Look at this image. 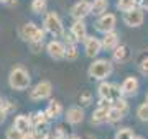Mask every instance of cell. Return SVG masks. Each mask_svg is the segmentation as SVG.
<instances>
[{
  "mask_svg": "<svg viewBox=\"0 0 148 139\" xmlns=\"http://www.w3.org/2000/svg\"><path fill=\"white\" fill-rule=\"evenodd\" d=\"M114 72V61L106 57H95L87 67V75L94 80H107Z\"/></svg>",
  "mask_w": 148,
  "mask_h": 139,
  "instance_id": "6da1fadb",
  "label": "cell"
},
{
  "mask_svg": "<svg viewBox=\"0 0 148 139\" xmlns=\"http://www.w3.org/2000/svg\"><path fill=\"white\" fill-rule=\"evenodd\" d=\"M30 84H32V75L23 65H13L10 69V74H8V85H10L12 90L16 92H25L30 88Z\"/></svg>",
  "mask_w": 148,
  "mask_h": 139,
  "instance_id": "7a4b0ae2",
  "label": "cell"
},
{
  "mask_svg": "<svg viewBox=\"0 0 148 139\" xmlns=\"http://www.w3.org/2000/svg\"><path fill=\"white\" fill-rule=\"evenodd\" d=\"M18 36L25 41V43H32V41H45L46 36V30L40 28L36 23L27 22L18 28Z\"/></svg>",
  "mask_w": 148,
  "mask_h": 139,
  "instance_id": "3957f363",
  "label": "cell"
},
{
  "mask_svg": "<svg viewBox=\"0 0 148 139\" xmlns=\"http://www.w3.org/2000/svg\"><path fill=\"white\" fill-rule=\"evenodd\" d=\"M43 28L53 38H63L64 31H66L63 20H61V16L56 11H46L45 13V16H43Z\"/></svg>",
  "mask_w": 148,
  "mask_h": 139,
  "instance_id": "277c9868",
  "label": "cell"
},
{
  "mask_svg": "<svg viewBox=\"0 0 148 139\" xmlns=\"http://www.w3.org/2000/svg\"><path fill=\"white\" fill-rule=\"evenodd\" d=\"M53 93V84L49 80H40L36 85H33L28 92V96L32 102H41V100H48L51 98Z\"/></svg>",
  "mask_w": 148,
  "mask_h": 139,
  "instance_id": "5b68a950",
  "label": "cell"
},
{
  "mask_svg": "<svg viewBox=\"0 0 148 139\" xmlns=\"http://www.w3.org/2000/svg\"><path fill=\"white\" fill-rule=\"evenodd\" d=\"M97 95H99V98H106V100H110V102L123 96L122 95V90H120V85L110 84V82H107V80H101V84L97 87Z\"/></svg>",
  "mask_w": 148,
  "mask_h": 139,
  "instance_id": "8992f818",
  "label": "cell"
},
{
  "mask_svg": "<svg viewBox=\"0 0 148 139\" xmlns=\"http://www.w3.org/2000/svg\"><path fill=\"white\" fill-rule=\"evenodd\" d=\"M122 20H123V23L128 28H140L143 25V22H145V10L138 5L135 8H132V10L123 11Z\"/></svg>",
  "mask_w": 148,
  "mask_h": 139,
  "instance_id": "52a82bcc",
  "label": "cell"
},
{
  "mask_svg": "<svg viewBox=\"0 0 148 139\" xmlns=\"http://www.w3.org/2000/svg\"><path fill=\"white\" fill-rule=\"evenodd\" d=\"M94 26H95V31L101 33V34H106V33L115 30V26H117V16H115V13H112V11H106L104 15L97 16Z\"/></svg>",
  "mask_w": 148,
  "mask_h": 139,
  "instance_id": "ba28073f",
  "label": "cell"
},
{
  "mask_svg": "<svg viewBox=\"0 0 148 139\" xmlns=\"http://www.w3.org/2000/svg\"><path fill=\"white\" fill-rule=\"evenodd\" d=\"M71 16L74 20H86L89 15H92V2L89 0H77L71 10H69Z\"/></svg>",
  "mask_w": 148,
  "mask_h": 139,
  "instance_id": "9c48e42d",
  "label": "cell"
},
{
  "mask_svg": "<svg viewBox=\"0 0 148 139\" xmlns=\"http://www.w3.org/2000/svg\"><path fill=\"white\" fill-rule=\"evenodd\" d=\"M45 51L53 61H63L66 57V44L61 39H51L49 43H46Z\"/></svg>",
  "mask_w": 148,
  "mask_h": 139,
  "instance_id": "30bf717a",
  "label": "cell"
},
{
  "mask_svg": "<svg viewBox=\"0 0 148 139\" xmlns=\"http://www.w3.org/2000/svg\"><path fill=\"white\" fill-rule=\"evenodd\" d=\"M82 44H84V53L89 59H95L102 51H104V48H102V39L94 36V34H89L87 39H86Z\"/></svg>",
  "mask_w": 148,
  "mask_h": 139,
  "instance_id": "8fae6325",
  "label": "cell"
},
{
  "mask_svg": "<svg viewBox=\"0 0 148 139\" xmlns=\"http://www.w3.org/2000/svg\"><path fill=\"white\" fill-rule=\"evenodd\" d=\"M86 118V113H84V107L81 105H74V107H69L64 113V119L66 123L71 124V126H77L84 121Z\"/></svg>",
  "mask_w": 148,
  "mask_h": 139,
  "instance_id": "7c38bea8",
  "label": "cell"
},
{
  "mask_svg": "<svg viewBox=\"0 0 148 139\" xmlns=\"http://www.w3.org/2000/svg\"><path fill=\"white\" fill-rule=\"evenodd\" d=\"M120 90L123 96H135L140 90V82H138L137 77L133 75H128L125 80L120 84Z\"/></svg>",
  "mask_w": 148,
  "mask_h": 139,
  "instance_id": "4fadbf2b",
  "label": "cell"
},
{
  "mask_svg": "<svg viewBox=\"0 0 148 139\" xmlns=\"http://www.w3.org/2000/svg\"><path fill=\"white\" fill-rule=\"evenodd\" d=\"M132 59V49L127 44H119L114 51H112V61L117 64H125Z\"/></svg>",
  "mask_w": 148,
  "mask_h": 139,
  "instance_id": "5bb4252c",
  "label": "cell"
},
{
  "mask_svg": "<svg viewBox=\"0 0 148 139\" xmlns=\"http://www.w3.org/2000/svg\"><path fill=\"white\" fill-rule=\"evenodd\" d=\"M101 39H102V48H104V51H114V49L120 44V34H119L115 30H112V31L102 34Z\"/></svg>",
  "mask_w": 148,
  "mask_h": 139,
  "instance_id": "9a60e30c",
  "label": "cell"
},
{
  "mask_svg": "<svg viewBox=\"0 0 148 139\" xmlns=\"http://www.w3.org/2000/svg\"><path fill=\"white\" fill-rule=\"evenodd\" d=\"M69 30L73 31V34L76 36V39H77L79 43H84L86 39H87V36H89V33H87V26H86L84 20H74Z\"/></svg>",
  "mask_w": 148,
  "mask_h": 139,
  "instance_id": "2e32d148",
  "label": "cell"
},
{
  "mask_svg": "<svg viewBox=\"0 0 148 139\" xmlns=\"http://www.w3.org/2000/svg\"><path fill=\"white\" fill-rule=\"evenodd\" d=\"M45 111H46L49 119H58V118L64 113V108H63V105H61V102L54 100V98H49V102H48Z\"/></svg>",
  "mask_w": 148,
  "mask_h": 139,
  "instance_id": "e0dca14e",
  "label": "cell"
},
{
  "mask_svg": "<svg viewBox=\"0 0 148 139\" xmlns=\"http://www.w3.org/2000/svg\"><path fill=\"white\" fill-rule=\"evenodd\" d=\"M32 121H33V128L36 131H46L48 124H49V118H48L46 111H35L32 115Z\"/></svg>",
  "mask_w": 148,
  "mask_h": 139,
  "instance_id": "ac0fdd59",
  "label": "cell"
},
{
  "mask_svg": "<svg viewBox=\"0 0 148 139\" xmlns=\"http://www.w3.org/2000/svg\"><path fill=\"white\" fill-rule=\"evenodd\" d=\"M13 126L16 129H20L21 133H27L33 128V121H32V115H16L13 119Z\"/></svg>",
  "mask_w": 148,
  "mask_h": 139,
  "instance_id": "d6986e66",
  "label": "cell"
},
{
  "mask_svg": "<svg viewBox=\"0 0 148 139\" xmlns=\"http://www.w3.org/2000/svg\"><path fill=\"white\" fill-rule=\"evenodd\" d=\"M107 115H109V108H102L97 107L90 115V123L94 126H102L107 123Z\"/></svg>",
  "mask_w": 148,
  "mask_h": 139,
  "instance_id": "ffe728a7",
  "label": "cell"
},
{
  "mask_svg": "<svg viewBox=\"0 0 148 139\" xmlns=\"http://www.w3.org/2000/svg\"><path fill=\"white\" fill-rule=\"evenodd\" d=\"M123 118H125V115H123V113H122L119 108H115L114 105L109 108V115H107V123H109V124H117V123H120Z\"/></svg>",
  "mask_w": 148,
  "mask_h": 139,
  "instance_id": "44dd1931",
  "label": "cell"
},
{
  "mask_svg": "<svg viewBox=\"0 0 148 139\" xmlns=\"http://www.w3.org/2000/svg\"><path fill=\"white\" fill-rule=\"evenodd\" d=\"M109 8V0H92V15L101 16Z\"/></svg>",
  "mask_w": 148,
  "mask_h": 139,
  "instance_id": "7402d4cb",
  "label": "cell"
},
{
  "mask_svg": "<svg viewBox=\"0 0 148 139\" xmlns=\"http://www.w3.org/2000/svg\"><path fill=\"white\" fill-rule=\"evenodd\" d=\"M135 115H137V118L142 121V123H148V100H145L143 103L138 105Z\"/></svg>",
  "mask_w": 148,
  "mask_h": 139,
  "instance_id": "603a6c76",
  "label": "cell"
},
{
  "mask_svg": "<svg viewBox=\"0 0 148 139\" xmlns=\"http://www.w3.org/2000/svg\"><path fill=\"white\" fill-rule=\"evenodd\" d=\"M46 7H48V0H32L30 8L35 15H41V13L46 11Z\"/></svg>",
  "mask_w": 148,
  "mask_h": 139,
  "instance_id": "cb8c5ba5",
  "label": "cell"
},
{
  "mask_svg": "<svg viewBox=\"0 0 148 139\" xmlns=\"http://www.w3.org/2000/svg\"><path fill=\"white\" fill-rule=\"evenodd\" d=\"M117 10L120 11H128L132 10V8H135V7H138V2L137 0H117Z\"/></svg>",
  "mask_w": 148,
  "mask_h": 139,
  "instance_id": "d4e9b609",
  "label": "cell"
},
{
  "mask_svg": "<svg viewBox=\"0 0 148 139\" xmlns=\"http://www.w3.org/2000/svg\"><path fill=\"white\" fill-rule=\"evenodd\" d=\"M79 57V49H77V44H66V61H76Z\"/></svg>",
  "mask_w": 148,
  "mask_h": 139,
  "instance_id": "484cf974",
  "label": "cell"
},
{
  "mask_svg": "<svg viewBox=\"0 0 148 139\" xmlns=\"http://www.w3.org/2000/svg\"><path fill=\"white\" fill-rule=\"evenodd\" d=\"M92 93H90L89 90H84V92H81L79 96H77V102H79L81 107H89V105H92Z\"/></svg>",
  "mask_w": 148,
  "mask_h": 139,
  "instance_id": "4316f807",
  "label": "cell"
},
{
  "mask_svg": "<svg viewBox=\"0 0 148 139\" xmlns=\"http://www.w3.org/2000/svg\"><path fill=\"white\" fill-rule=\"evenodd\" d=\"M135 134H133V129L132 128H120L115 131V139H133Z\"/></svg>",
  "mask_w": 148,
  "mask_h": 139,
  "instance_id": "83f0119b",
  "label": "cell"
},
{
  "mask_svg": "<svg viewBox=\"0 0 148 139\" xmlns=\"http://www.w3.org/2000/svg\"><path fill=\"white\" fill-rule=\"evenodd\" d=\"M112 105H114L115 108H119V110H120V111L123 113L125 116H127V113L130 111V105H128V102L123 98V96H120V98L114 100V103H112Z\"/></svg>",
  "mask_w": 148,
  "mask_h": 139,
  "instance_id": "f1b7e54d",
  "label": "cell"
},
{
  "mask_svg": "<svg viewBox=\"0 0 148 139\" xmlns=\"http://www.w3.org/2000/svg\"><path fill=\"white\" fill-rule=\"evenodd\" d=\"M45 48H46L45 41H32V43H28V49L32 51V54H40Z\"/></svg>",
  "mask_w": 148,
  "mask_h": 139,
  "instance_id": "f546056e",
  "label": "cell"
},
{
  "mask_svg": "<svg viewBox=\"0 0 148 139\" xmlns=\"http://www.w3.org/2000/svg\"><path fill=\"white\" fill-rule=\"evenodd\" d=\"M5 139H23V133L20 129H16L15 126H12L5 131Z\"/></svg>",
  "mask_w": 148,
  "mask_h": 139,
  "instance_id": "4dcf8cb0",
  "label": "cell"
},
{
  "mask_svg": "<svg viewBox=\"0 0 148 139\" xmlns=\"http://www.w3.org/2000/svg\"><path fill=\"white\" fill-rule=\"evenodd\" d=\"M138 72H140L143 77H148V56H145V57L138 62Z\"/></svg>",
  "mask_w": 148,
  "mask_h": 139,
  "instance_id": "1f68e13d",
  "label": "cell"
},
{
  "mask_svg": "<svg viewBox=\"0 0 148 139\" xmlns=\"http://www.w3.org/2000/svg\"><path fill=\"white\" fill-rule=\"evenodd\" d=\"M63 41H64V44H79V41L76 39V36L73 34V31H71V30H69V31H64Z\"/></svg>",
  "mask_w": 148,
  "mask_h": 139,
  "instance_id": "d6a6232c",
  "label": "cell"
},
{
  "mask_svg": "<svg viewBox=\"0 0 148 139\" xmlns=\"http://www.w3.org/2000/svg\"><path fill=\"white\" fill-rule=\"evenodd\" d=\"M66 138H68V136H66L63 128H54L53 131H51V139H66Z\"/></svg>",
  "mask_w": 148,
  "mask_h": 139,
  "instance_id": "836d02e7",
  "label": "cell"
},
{
  "mask_svg": "<svg viewBox=\"0 0 148 139\" xmlns=\"http://www.w3.org/2000/svg\"><path fill=\"white\" fill-rule=\"evenodd\" d=\"M38 131L35 128H32L30 131H27V133H23V139H38Z\"/></svg>",
  "mask_w": 148,
  "mask_h": 139,
  "instance_id": "e575fe53",
  "label": "cell"
},
{
  "mask_svg": "<svg viewBox=\"0 0 148 139\" xmlns=\"http://www.w3.org/2000/svg\"><path fill=\"white\" fill-rule=\"evenodd\" d=\"M3 107H5V110H7V113H8V115H10L12 111H15V110H16V105H15V103H12V102H8V100H5V105H3Z\"/></svg>",
  "mask_w": 148,
  "mask_h": 139,
  "instance_id": "d590c367",
  "label": "cell"
},
{
  "mask_svg": "<svg viewBox=\"0 0 148 139\" xmlns=\"http://www.w3.org/2000/svg\"><path fill=\"white\" fill-rule=\"evenodd\" d=\"M7 116H8V113H7L5 107H2V108H0V123H3Z\"/></svg>",
  "mask_w": 148,
  "mask_h": 139,
  "instance_id": "8d00e7d4",
  "label": "cell"
},
{
  "mask_svg": "<svg viewBox=\"0 0 148 139\" xmlns=\"http://www.w3.org/2000/svg\"><path fill=\"white\" fill-rule=\"evenodd\" d=\"M138 5L142 7V8H143L145 11H148V0H142V2L138 3Z\"/></svg>",
  "mask_w": 148,
  "mask_h": 139,
  "instance_id": "74e56055",
  "label": "cell"
},
{
  "mask_svg": "<svg viewBox=\"0 0 148 139\" xmlns=\"http://www.w3.org/2000/svg\"><path fill=\"white\" fill-rule=\"evenodd\" d=\"M81 139H97V138H95V136H92V134H84Z\"/></svg>",
  "mask_w": 148,
  "mask_h": 139,
  "instance_id": "f35d334b",
  "label": "cell"
},
{
  "mask_svg": "<svg viewBox=\"0 0 148 139\" xmlns=\"http://www.w3.org/2000/svg\"><path fill=\"white\" fill-rule=\"evenodd\" d=\"M16 3H18V0H10V2H8V3H7V5L13 7V5H16Z\"/></svg>",
  "mask_w": 148,
  "mask_h": 139,
  "instance_id": "ab89813d",
  "label": "cell"
},
{
  "mask_svg": "<svg viewBox=\"0 0 148 139\" xmlns=\"http://www.w3.org/2000/svg\"><path fill=\"white\" fill-rule=\"evenodd\" d=\"M66 139H81L79 136H76V134H71V136H68Z\"/></svg>",
  "mask_w": 148,
  "mask_h": 139,
  "instance_id": "60d3db41",
  "label": "cell"
},
{
  "mask_svg": "<svg viewBox=\"0 0 148 139\" xmlns=\"http://www.w3.org/2000/svg\"><path fill=\"white\" fill-rule=\"evenodd\" d=\"M3 105H5V100H3V98H2V95H0V108L3 107Z\"/></svg>",
  "mask_w": 148,
  "mask_h": 139,
  "instance_id": "b9f144b4",
  "label": "cell"
},
{
  "mask_svg": "<svg viewBox=\"0 0 148 139\" xmlns=\"http://www.w3.org/2000/svg\"><path fill=\"white\" fill-rule=\"evenodd\" d=\"M8 2H10V0H0V3H5V5L8 3Z\"/></svg>",
  "mask_w": 148,
  "mask_h": 139,
  "instance_id": "7bdbcfd3",
  "label": "cell"
},
{
  "mask_svg": "<svg viewBox=\"0 0 148 139\" xmlns=\"http://www.w3.org/2000/svg\"><path fill=\"white\" fill-rule=\"evenodd\" d=\"M133 139H145V138H143V136H135Z\"/></svg>",
  "mask_w": 148,
  "mask_h": 139,
  "instance_id": "ee69618b",
  "label": "cell"
},
{
  "mask_svg": "<svg viewBox=\"0 0 148 139\" xmlns=\"http://www.w3.org/2000/svg\"><path fill=\"white\" fill-rule=\"evenodd\" d=\"M145 100H148V92H147V98H145Z\"/></svg>",
  "mask_w": 148,
  "mask_h": 139,
  "instance_id": "f6af8a7d",
  "label": "cell"
},
{
  "mask_svg": "<svg viewBox=\"0 0 148 139\" xmlns=\"http://www.w3.org/2000/svg\"><path fill=\"white\" fill-rule=\"evenodd\" d=\"M137 2H138V3H140V2H142V0H137Z\"/></svg>",
  "mask_w": 148,
  "mask_h": 139,
  "instance_id": "bcb514c9",
  "label": "cell"
}]
</instances>
